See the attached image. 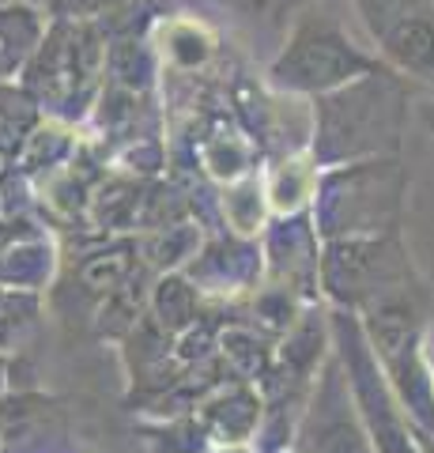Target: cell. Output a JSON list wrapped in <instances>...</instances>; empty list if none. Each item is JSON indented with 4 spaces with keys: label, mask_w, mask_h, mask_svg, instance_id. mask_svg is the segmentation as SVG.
<instances>
[]
</instances>
